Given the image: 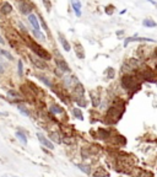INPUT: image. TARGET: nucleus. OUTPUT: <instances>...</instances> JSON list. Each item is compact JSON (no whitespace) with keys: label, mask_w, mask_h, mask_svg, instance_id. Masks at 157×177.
Instances as JSON below:
<instances>
[{"label":"nucleus","mask_w":157,"mask_h":177,"mask_svg":"<svg viewBox=\"0 0 157 177\" xmlns=\"http://www.w3.org/2000/svg\"><path fill=\"white\" fill-rule=\"evenodd\" d=\"M123 113H124V103L118 102V101L114 102L107 111L106 122H108V123H115V122H118L119 119H120Z\"/></svg>","instance_id":"1"},{"label":"nucleus","mask_w":157,"mask_h":177,"mask_svg":"<svg viewBox=\"0 0 157 177\" xmlns=\"http://www.w3.org/2000/svg\"><path fill=\"white\" fill-rule=\"evenodd\" d=\"M28 44H30V48L32 49V52H33L36 56H38L39 58L44 59V60H50V59H52L50 53L45 51V49L42 46H39L37 42H33V41H28Z\"/></svg>","instance_id":"2"},{"label":"nucleus","mask_w":157,"mask_h":177,"mask_svg":"<svg viewBox=\"0 0 157 177\" xmlns=\"http://www.w3.org/2000/svg\"><path fill=\"white\" fill-rule=\"evenodd\" d=\"M122 86L123 89H125L127 91H133V89L137 90L139 89V81H137L136 78H134V76H130V75H125L122 78Z\"/></svg>","instance_id":"3"},{"label":"nucleus","mask_w":157,"mask_h":177,"mask_svg":"<svg viewBox=\"0 0 157 177\" xmlns=\"http://www.w3.org/2000/svg\"><path fill=\"white\" fill-rule=\"evenodd\" d=\"M33 9H35V5L30 0H20L18 1V10L24 15H31Z\"/></svg>","instance_id":"4"},{"label":"nucleus","mask_w":157,"mask_h":177,"mask_svg":"<svg viewBox=\"0 0 157 177\" xmlns=\"http://www.w3.org/2000/svg\"><path fill=\"white\" fill-rule=\"evenodd\" d=\"M30 59H31L32 64H33L37 69H48V65H47V63L44 62V59L39 58L38 56H36V54H31Z\"/></svg>","instance_id":"5"},{"label":"nucleus","mask_w":157,"mask_h":177,"mask_svg":"<svg viewBox=\"0 0 157 177\" xmlns=\"http://www.w3.org/2000/svg\"><path fill=\"white\" fill-rule=\"evenodd\" d=\"M72 94H74V97H75V101L85 97V87L80 81L72 87Z\"/></svg>","instance_id":"6"},{"label":"nucleus","mask_w":157,"mask_h":177,"mask_svg":"<svg viewBox=\"0 0 157 177\" xmlns=\"http://www.w3.org/2000/svg\"><path fill=\"white\" fill-rule=\"evenodd\" d=\"M54 62H55V65H57V69H59L62 73H70V71H71L70 66L68 65V63L64 60V59L54 58Z\"/></svg>","instance_id":"7"},{"label":"nucleus","mask_w":157,"mask_h":177,"mask_svg":"<svg viewBox=\"0 0 157 177\" xmlns=\"http://www.w3.org/2000/svg\"><path fill=\"white\" fill-rule=\"evenodd\" d=\"M131 42H155V39L151 38H146V37H137V36H134V37H128L124 39V47H128L129 43Z\"/></svg>","instance_id":"8"},{"label":"nucleus","mask_w":157,"mask_h":177,"mask_svg":"<svg viewBox=\"0 0 157 177\" xmlns=\"http://www.w3.org/2000/svg\"><path fill=\"white\" fill-rule=\"evenodd\" d=\"M37 138H38V140L41 142V144L44 145L45 148L50 149V150H53V149H54V144L50 142V140H48L47 138H45L44 134H42V133H37Z\"/></svg>","instance_id":"9"},{"label":"nucleus","mask_w":157,"mask_h":177,"mask_svg":"<svg viewBox=\"0 0 157 177\" xmlns=\"http://www.w3.org/2000/svg\"><path fill=\"white\" fill-rule=\"evenodd\" d=\"M28 22L32 25L33 30L41 31V24H39V20H38V17H37V16L35 15V14H31V15H28Z\"/></svg>","instance_id":"10"},{"label":"nucleus","mask_w":157,"mask_h":177,"mask_svg":"<svg viewBox=\"0 0 157 177\" xmlns=\"http://www.w3.org/2000/svg\"><path fill=\"white\" fill-rule=\"evenodd\" d=\"M58 38H59V42H60L62 47L64 48V51H65V52H70L71 46H70V43L68 42V39H66V38L63 36V33H62V32H58Z\"/></svg>","instance_id":"11"},{"label":"nucleus","mask_w":157,"mask_h":177,"mask_svg":"<svg viewBox=\"0 0 157 177\" xmlns=\"http://www.w3.org/2000/svg\"><path fill=\"white\" fill-rule=\"evenodd\" d=\"M74 51L78 59H85V52H84V47L81 46V43L75 42L74 43Z\"/></svg>","instance_id":"12"},{"label":"nucleus","mask_w":157,"mask_h":177,"mask_svg":"<svg viewBox=\"0 0 157 177\" xmlns=\"http://www.w3.org/2000/svg\"><path fill=\"white\" fill-rule=\"evenodd\" d=\"M77 83H78V80H77L76 76H74V75L65 76V78H64V84H65V86L69 87V89H72Z\"/></svg>","instance_id":"13"},{"label":"nucleus","mask_w":157,"mask_h":177,"mask_svg":"<svg viewBox=\"0 0 157 177\" xmlns=\"http://www.w3.org/2000/svg\"><path fill=\"white\" fill-rule=\"evenodd\" d=\"M70 3H71V6H72V10L75 12V15L77 17H80L81 16V7H82L81 1L80 0H70Z\"/></svg>","instance_id":"14"},{"label":"nucleus","mask_w":157,"mask_h":177,"mask_svg":"<svg viewBox=\"0 0 157 177\" xmlns=\"http://www.w3.org/2000/svg\"><path fill=\"white\" fill-rule=\"evenodd\" d=\"M91 98H92V105H93L95 107H98L99 103H101V98L98 96V92L92 91L91 92Z\"/></svg>","instance_id":"15"},{"label":"nucleus","mask_w":157,"mask_h":177,"mask_svg":"<svg viewBox=\"0 0 157 177\" xmlns=\"http://www.w3.org/2000/svg\"><path fill=\"white\" fill-rule=\"evenodd\" d=\"M12 12V5L10 3H5L3 4L1 6V14H4V15H10V14Z\"/></svg>","instance_id":"16"},{"label":"nucleus","mask_w":157,"mask_h":177,"mask_svg":"<svg viewBox=\"0 0 157 177\" xmlns=\"http://www.w3.org/2000/svg\"><path fill=\"white\" fill-rule=\"evenodd\" d=\"M71 113H72V116L77 118V119H80V121H84V115H82V112L81 110L78 107H74L72 110H71Z\"/></svg>","instance_id":"17"},{"label":"nucleus","mask_w":157,"mask_h":177,"mask_svg":"<svg viewBox=\"0 0 157 177\" xmlns=\"http://www.w3.org/2000/svg\"><path fill=\"white\" fill-rule=\"evenodd\" d=\"M49 111L53 113V115H60V113H63L64 112V108H62L59 105H52L50 106V108H49Z\"/></svg>","instance_id":"18"},{"label":"nucleus","mask_w":157,"mask_h":177,"mask_svg":"<svg viewBox=\"0 0 157 177\" xmlns=\"http://www.w3.org/2000/svg\"><path fill=\"white\" fill-rule=\"evenodd\" d=\"M142 26H144V27H149V28H152V27H156L157 24H156V21L151 20V19H145L144 21H142Z\"/></svg>","instance_id":"19"},{"label":"nucleus","mask_w":157,"mask_h":177,"mask_svg":"<svg viewBox=\"0 0 157 177\" xmlns=\"http://www.w3.org/2000/svg\"><path fill=\"white\" fill-rule=\"evenodd\" d=\"M109 134H110V132L101 128V129H98V135H97V138L98 139H107L109 137Z\"/></svg>","instance_id":"20"},{"label":"nucleus","mask_w":157,"mask_h":177,"mask_svg":"<svg viewBox=\"0 0 157 177\" xmlns=\"http://www.w3.org/2000/svg\"><path fill=\"white\" fill-rule=\"evenodd\" d=\"M7 96H9V98H11V100H20L21 98L20 94H18L17 91H15V90H9Z\"/></svg>","instance_id":"21"},{"label":"nucleus","mask_w":157,"mask_h":177,"mask_svg":"<svg viewBox=\"0 0 157 177\" xmlns=\"http://www.w3.org/2000/svg\"><path fill=\"white\" fill-rule=\"evenodd\" d=\"M16 137L18 138V140L22 143V144H27V137L25 135L24 132H21V130H17L16 132Z\"/></svg>","instance_id":"22"},{"label":"nucleus","mask_w":157,"mask_h":177,"mask_svg":"<svg viewBox=\"0 0 157 177\" xmlns=\"http://www.w3.org/2000/svg\"><path fill=\"white\" fill-rule=\"evenodd\" d=\"M142 78L146 79V80H152V78H154V73H152L150 69H145L144 73H142Z\"/></svg>","instance_id":"23"},{"label":"nucleus","mask_w":157,"mask_h":177,"mask_svg":"<svg viewBox=\"0 0 157 177\" xmlns=\"http://www.w3.org/2000/svg\"><path fill=\"white\" fill-rule=\"evenodd\" d=\"M36 78H38L41 81H42V83H44L47 86H49V87L52 86V83H50V81L48 80L47 76H44V75H39V74H36Z\"/></svg>","instance_id":"24"},{"label":"nucleus","mask_w":157,"mask_h":177,"mask_svg":"<svg viewBox=\"0 0 157 177\" xmlns=\"http://www.w3.org/2000/svg\"><path fill=\"white\" fill-rule=\"evenodd\" d=\"M32 33H33V36L37 38V39H45V36L41 32V31H37V30H32Z\"/></svg>","instance_id":"25"},{"label":"nucleus","mask_w":157,"mask_h":177,"mask_svg":"<svg viewBox=\"0 0 157 177\" xmlns=\"http://www.w3.org/2000/svg\"><path fill=\"white\" fill-rule=\"evenodd\" d=\"M50 139L54 140L55 143H62V139H60V135H59L57 132H54V133H50Z\"/></svg>","instance_id":"26"},{"label":"nucleus","mask_w":157,"mask_h":177,"mask_svg":"<svg viewBox=\"0 0 157 177\" xmlns=\"http://www.w3.org/2000/svg\"><path fill=\"white\" fill-rule=\"evenodd\" d=\"M39 20H41V26H42L43 28H44L45 32H47V33L50 36V31H49V27H48V25H47V22H45V21L42 19V16H41V15H39Z\"/></svg>","instance_id":"27"},{"label":"nucleus","mask_w":157,"mask_h":177,"mask_svg":"<svg viewBox=\"0 0 157 177\" xmlns=\"http://www.w3.org/2000/svg\"><path fill=\"white\" fill-rule=\"evenodd\" d=\"M17 73L20 76L24 75V63H22V60L17 62Z\"/></svg>","instance_id":"28"},{"label":"nucleus","mask_w":157,"mask_h":177,"mask_svg":"<svg viewBox=\"0 0 157 177\" xmlns=\"http://www.w3.org/2000/svg\"><path fill=\"white\" fill-rule=\"evenodd\" d=\"M106 76H107L108 79H113L114 78V69L113 68H107V70H106Z\"/></svg>","instance_id":"29"},{"label":"nucleus","mask_w":157,"mask_h":177,"mask_svg":"<svg viewBox=\"0 0 157 177\" xmlns=\"http://www.w3.org/2000/svg\"><path fill=\"white\" fill-rule=\"evenodd\" d=\"M44 6H45V10H47V12H50V10H52V3L49 1V0H42Z\"/></svg>","instance_id":"30"},{"label":"nucleus","mask_w":157,"mask_h":177,"mask_svg":"<svg viewBox=\"0 0 157 177\" xmlns=\"http://www.w3.org/2000/svg\"><path fill=\"white\" fill-rule=\"evenodd\" d=\"M17 110L20 111V112H21L24 116H26V117H30V112L27 111L25 107H22V106H17Z\"/></svg>","instance_id":"31"},{"label":"nucleus","mask_w":157,"mask_h":177,"mask_svg":"<svg viewBox=\"0 0 157 177\" xmlns=\"http://www.w3.org/2000/svg\"><path fill=\"white\" fill-rule=\"evenodd\" d=\"M1 54L4 57H6L9 60H14V57H12V54L11 53H9L7 51H5V49H1Z\"/></svg>","instance_id":"32"},{"label":"nucleus","mask_w":157,"mask_h":177,"mask_svg":"<svg viewBox=\"0 0 157 177\" xmlns=\"http://www.w3.org/2000/svg\"><path fill=\"white\" fill-rule=\"evenodd\" d=\"M77 167L80 169L81 171H84L85 174H90L91 170H90V167L89 166H86V165H77Z\"/></svg>","instance_id":"33"},{"label":"nucleus","mask_w":157,"mask_h":177,"mask_svg":"<svg viewBox=\"0 0 157 177\" xmlns=\"http://www.w3.org/2000/svg\"><path fill=\"white\" fill-rule=\"evenodd\" d=\"M104 9H106V14H108V15H112V14L114 12V6L113 5H107Z\"/></svg>","instance_id":"34"},{"label":"nucleus","mask_w":157,"mask_h":177,"mask_svg":"<svg viewBox=\"0 0 157 177\" xmlns=\"http://www.w3.org/2000/svg\"><path fill=\"white\" fill-rule=\"evenodd\" d=\"M147 1H149V3H151L152 5H157V3L155 1V0H147Z\"/></svg>","instance_id":"35"},{"label":"nucleus","mask_w":157,"mask_h":177,"mask_svg":"<svg viewBox=\"0 0 157 177\" xmlns=\"http://www.w3.org/2000/svg\"><path fill=\"white\" fill-rule=\"evenodd\" d=\"M124 35V31H117V36H122Z\"/></svg>","instance_id":"36"},{"label":"nucleus","mask_w":157,"mask_h":177,"mask_svg":"<svg viewBox=\"0 0 157 177\" xmlns=\"http://www.w3.org/2000/svg\"><path fill=\"white\" fill-rule=\"evenodd\" d=\"M0 43H1V44H5V41H4V38L1 37V36H0Z\"/></svg>","instance_id":"37"},{"label":"nucleus","mask_w":157,"mask_h":177,"mask_svg":"<svg viewBox=\"0 0 157 177\" xmlns=\"http://www.w3.org/2000/svg\"><path fill=\"white\" fill-rule=\"evenodd\" d=\"M3 73H4V66L0 64V74H3Z\"/></svg>","instance_id":"38"},{"label":"nucleus","mask_w":157,"mask_h":177,"mask_svg":"<svg viewBox=\"0 0 157 177\" xmlns=\"http://www.w3.org/2000/svg\"><path fill=\"white\" fill-rule=\"evenodd\" d=\"M93 177H104V176H103V175H97V174H96V175H93Z\"/></svg>","instance_id":"39"},{"label":"nucleus","mask_w":157,"mask_h":177,"mask_svg":"<svg viewBox=\"0 0 157 177\" xmlns=\"http://www.w3.org/2000/svg\"><path fill=\"white\" fill-rule=\"evenodd\" d=\"M3 177H17V176H10V175H4Z\"/></svg>","instance_id":"40"},{"label":"nucleus","mask_w":157,"mask_h":177,"mask_svg":"<svg viewBox=\"0 0 157 177\" xmlns=\"http://www.w3.org/2000/svg\"><path fill=\"white\" fill-rule=\"evenodd\" d=\"M0 54H1V48H0Z\"/></svg>","instance_id":"41"}]
</instances>
